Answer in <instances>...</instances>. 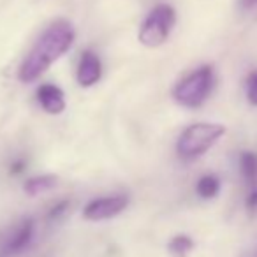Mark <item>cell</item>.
I'll return each instance as SVG.
<instances>
[{
    "label": "cell",
    "instance_id": "obj_13",
    "mask_svg": "<svg viewBox=\"0 0 257 257\" xmlns=\"http://www.w3.org/2000/svg\"><path fill=\"white\" fill-rule=\"evenodd\" d=\"M246 97L252 106H257V71L252 72L246 79Z\"/></svg>",
    "mask_w": 257,
    "mask_h": 257
},
{
    "label": "cell",
    "instance_id": "obj_7",
    "mask_svg": "<svg viewBox=\"0 0 257 257\" xmlns=\"http://www.w3.org/2000/svg\"><path fill=\"white\" fill-rule=\"evenodd\" d=\"M37 100L48 114H60L65 109V95L57 85H41L37 90Z\"/></svg>",
    "mask_w": 257,
    "mask_h": 257
},
{
    "label": "cell",
    "instance_id": "obj_2",
    "mask_svg": "<svg viewBox=\"0 0 257 257\" xmlns=\"http://www.w3.org/2000/svg\"><path fill=\"white\" fill-rule=\"evenodd\" d=\"M224 134H225V127L220 123H208V121L192 123L183 131L182 136L176 141V154L183 161L199 159Z\"/></svg>",
    "mask_w": 257,
    "mask_h": 257
},
{
    "label": "cell",
    "instance_id": "obj_10",
    "mask_svg": "<svg viewBox=\"0 0 257 257\" xmlns=\"http://www.w3.org/2000/svg\"><path fill=\"white\" fill-rule=\"evenodd\" d=\"M239 169L250 185H257V155L253 152H243L239 155Z\"/></svg>",
    "mask_w": 257,
    "mask_h": 257
},
{
    "label": "cell",
    "instance_id": "obj_4",
    "mask_svg": "<svg viewBox=\"0 0 257 257\" xmlns=\"http://www.w3.org/2000/svg\"><path fill=\"white\" fill-rule=\"evenodd\" d=\"M176 23V13L171 6L159 4L148 13L140 27L138 39L147 48H159L169 39Z\"/></svg>",
    "mask_w": 257,
    "mask_h": 257
},
{
    "label": "cell",
    "instance_id": "obj_11",
    "mask_svg": "<svg viewBox=\"0 0 257 257\" xmlns=\"http://www.w3.org/2000/svg\"><path fill=\"white\" fill-rule=\"evenodd\" d=\"M196 190L199 194V197H203V199H213L218 194V190H220V180L215 175H206L203 178H199Z\"/></svg>",
    "mask_w": 257,
    "mask_h": 257
},
{
    "label": "cell",
    "instance_id": "obj_1",
    "mask_svg": "<svg viewBox=\"0 0 257 257\" xmlns=\"http://www.w3.org/2000/svg\"><path fill=\"white\" fill-rule=\"evenodd\" d=\"M74 37L76 32L69 22L57 20L55 23H51L20 65V81L34 83L37 78H41L53 65V62H57L65 51L71 50Z\"/></svg>",
    "mask_w": 257,
    "mask_h": 257
},
{
    "label": "cell",
    "instance_id": "obj_3",
    "mask_svg": "<svg viewBox=\"0 0 257 257\" xmlns=\"http://www.w3.org/2000/svg\"><path fill=\"white\" fill-rule=\"evenodd\" d=\"M213 85H215L213 69L210 65H203V67L190 72L187 78H183L175 86L173 99L180 106L189 107V109H196V107L203 106L206 102L211 90H213Z\"/></svg>",
    "mask_w": 257,
    "mask_h": 257
},
{
    "label": "cell",
    "instance_id": "obj_12",
    "mask_svg": "<svg viewBox=\"0 0 257 257\" xmlns=\"http://www.w3.org/2000/svg\"><path fill=\"white\" fill-rule=\"evenodd\" d=\"M168 248H169V252H171V255L187 257L194 250V241H192V238H189V236L178 234L169 241Z\"/></svg>",
    "mask_w": 257,
    "mask_h": 257
},
{
    "label": "cell",
    "instance_id": "obj_5",
    "mask_svg": "<svg viewBox=\"0 0 257 257\" xmlns=\"http://www.w3.org/2000/svg\"><path fill=\"white\" fill-rule=\"evenodd\" d=\"M128 206V197L127 196H107V197H99V199L90 201L83 210V218L90 222H100L113 218L116 215H120L125 208Z\"/></svg>",
    "mask_w": 257,
    "mask_h": 257
},
{
    "label": "cell",
    "instance_id": "obj_6",
    "mask_svg": "<svg viewBox=\"0 0 257 257\" xmlns=\"http://www.w3.org/2000/svg\"><path fill=\"white\" fill-rule=\"evenodd\" d=\"M100 76H102V64H100V58L90 50L83 51L81 58H79L78 72H76V78H78L79 86L90 88V86H93L97 81H99Z\"/></svg>",
    "mask_w": 257,
    "mask_h": 257
},
{
    "label": "cell",
    "instance_id": "obj_14",
    "mask_svg": "<svg viewBox=\"0 0 257 257\" xmlns=\"http://www.w3.org/2000/svg\"><path fill=\"white\" fill-rule=\"evenodd\" d=\"M67 206H69V203H67V201H62L60 204H57V206H55L53 210L50 211V218H58L62 213H64L65 210H67Z\"/></svg>",
    "mask_w": 257,
    "mask_h": 257
},
{
    "label": "cell",
    "instance_id": "obj_15",
    "mask_svg": "<svg viewBox=\"0 0 257 257\" xmlns=\"http://www.w3.org/2000/svg\"><path fill=\"white\" fill-rule=\"evenodd\" d=\"M246 208H248L250 213H255L257 211V189L246 197Z\"/></svg>",
    "mask_w": 257,
    "mask_h": 257
},
{
    "label": "cell",
    "instance_id": "obj_8",
    "mask_svg": "<svg viewBox=\"0 0 257 257\" xmlns=\"http://www.w3.org/2000/svg\"><path fill=\"white\" fill-rule=\"evenodd\" d=\"M32 236H34V220L32 218H27V220L22 222V225L18 227L16 234L9 239L8 246H6V252L8 253L22 252V250L27 248L29 243L32 241Z\"/></svg>",
    "mask_w": 257,
    "mask_h": 257
},
{
    "label": "cell",
    "instance_id": "obj_16",
    "mask_svg": "<svg viewBox=\"0 0 257 257\" xmlns=\"http://www.w3.org/2000/svg\"><path fill=\"white\" fill-rule=\"evenodd\" d=\"M241 2H243V6H245V8H252V6L257 4V0H241Z\"/></svg>",
    "mask_w": 257,
    "mask_h": 257
},
{
    "label": "cell",
    "instance_id": "obj_9",
    "mask_svg": "<svg viewBox=\"0 0 257 257\" xmlns=\"http://www.w3.org/2000/svg\"><path fill=\"white\" fill-rule=\"evenodd\" d=\"M58 183V178L55 175H41V176H34V178H29L23 185L25 192L29 196H39L43 192H48L51 190L55 185Z\"/></svg>",
    "mask_w": 257,
    "mask_h": 257
}]
</instances>
